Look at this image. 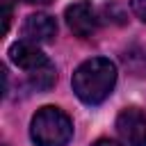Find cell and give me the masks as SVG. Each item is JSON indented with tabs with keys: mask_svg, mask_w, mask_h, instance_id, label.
Wrapping results in <instances>:
<instances>
[{
	"mask_svg": "<svg viewBox=\"0 0 146 146\" xmlns=\"http://www.w3.org/2000/svg\"><path fill=\"white\" fill-rule=\"evenodd\" d=\"M71 84L82 103L98 105L112 94L116 84V66L107 57H91L75 68Z\"/></svg>",
	"mask_w": 146,
	"mask_h": 146,
	"instance_id": "6da1fadb",
	"label": "cell"
},
{
	"mask_svg": "<svg viewBox=\"0 0 146 146\" xmlns=\"http://www.w3.org/2000/svg\"><path fill=\"white\" fill-rule=\"evenodd\" d=\"M30 135L36 146H66L73 137V123L59 107L46 105L32 116Z\"/></svg>",
	"mask_w": 146,
	"mask_h": 146,
	"instance_id": "7a4b0ae2",
	"label": "cell"
},
{
	"mask_svg": "<svg viewBox=\"0 0 146 146\" xmlns=\"http://www.w3.org/2000/svg\"><path fill=\"white\" fill-rule=\"evenodd\" d=\"M116 130L128 146H146V114L139 107H125L116 119Z\"/></svg>",
	"mask_w": 146,
	"mask_h": 146,
	"instance_id": "3957f363",
	"label": "cell"
},
{
	"mask_svg": "<svg viewBox=\"0 0 146 146\" xmlns=\"http://www.w3.org/2000/svg\"><path fill=\"white\" fill-rule=\"evenodd\" d=\"M66 25L71 27V32L80 39H89L94 36L96 27H98V18H96V11L89 2L80 0V2H73L66 7Z\"/></svg>",
	"mask_w": 146,
	"mask_h": 146,
	"instance_id": "277c9868",
	"label": "cell"
},
{
	"mask_svg": "<svg viewBox=\"0 0 146 146\" xmlns=\"http://www.w3.org/2000/svg\"><path fill=\"white\" fill-rule=\"evenodd\" d=\"M9 59L18 66V68H23V71H27V73H32V71H36V68H41V66H46L50 59L39 50V46L34 43V41H30V39H23V41H16V43H11V48H9Z\"/></svg>",
	"mask_w": 146,
	"mask_h": 146,
	"instance_id": "5b68a950",
	"label": "cell"
},
{
	"mask_svg": "<svg viewBox=\"0 0 146 146\" xmlns=\"http://www.w3.org/2000/svg\"><path fill=\"white\" fill-rule=\"evenodd\" d=\"M57 34V21L48 14H32L23 23V36L34 43H48Z\"/></svg>",
	"mask_w": 146,
	"mask_h": 146,
	"instance_id": "8992f818",
	"label": "cell"
},
{
	"mask_svg": "<svg viewBox=\"0 0 146 146\" xmlns=\"http://www.w3.org/2000/svg\"><path fill=\"white\" fill-rule=\"evenodd\" d=\"M121 59H123V66H125L132 75L146 78V50H144V48L130 46V48L121 55Z\"/></svg>",
	"mask_w": 146,
	"mask_h": 146,
	"instance_id": "52a82bcc",
	"label": "cell"
},
{
	"mask_svg": "<svg viewBox=\"0 0 146 146\" xmlns=\"http://www.w3.org/2000/svg\"><path fill=\"white\" fill-rule=\"evenodd\" d=\"M55 80H57V73H55V66L50 62L46 66H41V68H36V71L30 73V84L34 89H39V91H48L55 84Z\"/></svg>",
	"mask_w": 146,
	"mask_h": 146,
	"instance_id": "ba28073f",
	"label": "cell"
},
{
	"mask_svg": "<svg viewBox=\"0 0 146 146\" xmlns=\"http://www.w3.org/2000/svg\"><path fill=\"white\" fill-rule=\"evenodd\" d=\"M130 7H132V14L146 23V0H130Z\"/></svg>",
	"mask_w": 146,
	"mask_h": 146,
	"instance_id": "9c48e42d",
	"label": "cell"
},
{
	"mask_svg": "<svg viewBox=\"0 0 146 146\" xmlns=\"http://www.w3.org/2000/svg\"><path fill=\"white\" fill-rule=\"evenodd\" d=\"M9 21H11V9H9V2H5V32L9 30Z\"/></svg>",
	"mask_w": 146,
	"mask_h": 146,
	"instance_id": "30bf717a",
	"label": "cell"
},
{
	"mask_svg": "<svg viewBox=\"0 0 146 146\" xmlns=\"http://www.w3.org/2000/svg\"><path fill=\"white\" fill-rule=\"evenodd\" d=\"M91 146H119V144L112 141V139H98V141H94Z\"/></svg>",
	"mask_w": 146,
	"mask_h": 146,
	"instance_id": "8fae6325",
	"label": "cell"
},
{
	"mask_svg": "<svg viewBox=\"0 0 146 146\" xmlns=\"http://www.w3.org/2000/svg\"><path fill=\"white\" fill-rule=\"evenodd\" d=\"M27 5H50V0H23Z\"/></svg>",
	"mask_w": 146,
	"mask_h": 146,
	"instance_id": "7c38bea8",
	"label": "cell"
}]
</instances>
